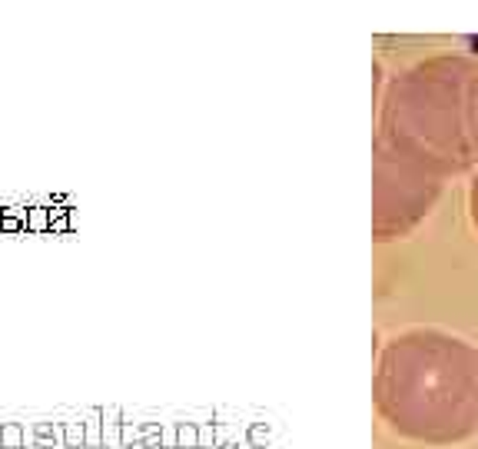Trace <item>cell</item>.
<instances>
[{"mask_svg":"<svg viewBox=\"0 0 478 449\" xmlns=\"http://www.w3.org/2000/svg\"><path fill=\"white\" fill-rule=\"evenodd\" d=\"M17 216H24L27 233H50V206H27V210H17Z\"/></svg>","mask_w":478,"mask_h":449,"instance_id":"cell-1","label":"cell"},{"mask_svg":"<svg viewBox=\"0 0 478 449\" xmlns=\"http://www.w3.org/2000/svg\"><path fill=\"white\" fill-rule=\"evenodd\" d=\"M27 446V432L20 423H3L0 426V449H24Z\"/></svg>","mask_w":478,"mask_h":449,"instance_id":"cell-2","label":"cell"},{"mask_svg":"<svg viewBox=\"0 0 478 449\" xmlns=\"http://www.w3.org/2000/svg\"><path fill=\"white\" fill-rule=\"evenodd\" d=\"M64 443L70 449H80L86 443V430H83V423H66L64 426Z\"/></svg>","mask_w":478,"mask_h":449,"instance_id":"cell-3","label":"cell"},{"mask_svg":"<svg viewBox=\"0 0 478 449\" xmlns=\"http://www.w3.org/2000/svg\"><path fill=\"white\" fill-rule=\"evenodd\" d=\"M33 443L37 446H53L57 443V426L53 423H37L33 426Z\"/></svg>","mask_w":478,"mask_h":449,"instance_id":"cell-4","label":"cell"},{"mask_svg":"<svg viewBox=\"0 0 478 449\" xmlns=\"http://www.w3.org/2000/svg\"><path fill=\"white\" fill-rule=\"evenodd\" d=\"M0 233H27V230H24V216H17L14 210H7V216H3V227H0Z\"/></svg>","mask_w":478,"mask_h":449,"instance_id":"cell-5","label":"cell"},{"mask_svg":"<svg viewBox=\"0 0 478 449\" xmlns=\"http://www.w3.org/2000/svg\"><path fill=\"white\" fill-rule=\"evenodd\" d=\"M193 439H196L193 426H183V430H180V443H193Z\"/></svg>","mask_w":478,"mask_h":449,"instance_id":"cell-6","label":"cell"},{"mask_svg":"<svg viewBox=\"0 0 478 449\" xmlns=\"http://www.w3.org/2000/svg\"><path fill=\"white\" fill-rule=\"evenodd\" d=\"M3 216H7V210H3V206H0V227H3Z\"/></svg>","mask_w":478,"mask_h":449,"instance_id":"cell-7","label":"cell"}]
</instances>
